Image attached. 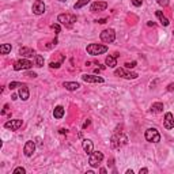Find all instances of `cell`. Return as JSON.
Returning <instances> with one entry per match:
<instances>
[{
	"label": "cell",
	"instance_id": "8",
	"mask_svg": "<svg viewBox=\"0 0 174 174\" xmlns=\"http://www.w3.org/2000/svg\"><path fill=\"white\" fill-rule=\"evenodd\" d=\"M114 75L116 76L124 78V79H136V78L139 76L136 72H128V71H125L124 68H117L114 71Z\"/></svg>",
	"mask_w": 174,
	"mask_h": 174
},
{
	"label": "cell",
	"instance_id": "27",
	"mask_svg": "<svg viewBox=\"0 0 174 174\" xmlns=\"http://www.w3.org/2000/svg\"><path fill=\"white\" fill-rule=\"evenodd\" d=\"M136 64H137V63L136 61H128V63H125V68H128V69H132V68H135L136 67Z\"/></svg>",
	"mask_w": 174,
	"mask_h": 174
},
{
	"label": "cell",
	"instance_id": "11",
	"mask_svg": "<svg viewBox=\"0 0 174 174\" xmlns=\"http://www.w3.org/2000/svg\"><path fill=\"white\" fill-rule=\"evenodd\" d=\"M34 151H36V143L33 142V140H27L26 144H25L23 147V152L26 156H31L33 154H34Z\"/></svg>",
	"mask_w": 174,
	"mask_h": 174
},
{
	"label": "cell",
	"instance_id": "19",
	"mask_svg": "<svg viewBox=\"0 0 174 174\" xmlns=\"http://www.w3.org/2000/svg\"><path fill=\"white\" fill-rule=\"evenodd\" d=\"M64 113H65L64 108H63V106H56V108H55V110H53V117L57 118V120H60V118L64 117Z\"/></svg>",
	"mask_w": 174,
	"mask_h": 174
},
{
	"label": "cell",
	"instance_id": "42",
	"mask_svg": "<svg viewBox=\"0 0 174 174\" xmlns=\"http://www.w3.org/2000/svg\"><path fill=\"white\" fill-rule=\"evenodd\" d=\"M147 25H148V26H155V23H154V22H148Z\"/></svg>",
	"mask_w": 174,
	"mask_h": 174
},
{
	"label": "cell",
	"instance_id": "38",
	"mask_svg": "<svg viewBox=\"0 0 174 174\" xmlns=\"http://www.w3.org/2000/svg\"><path fill=\"white\" fill-rule=\"evenodd\" d=\"M90 125V120H87V121H84V124H83V128H87Z\"/></svg>",
	"mask_w": 174,
	"mask_h": 174
},
{
	"label": "cell",
	"instance_id": "3",
	"mask_svg": "<svg viewBox=\"0 0 174 174\" xmlns=\"http://www.w3.org/2000/svg\"><path fill=\"white\" fill-rule=\"evenodd\" d=\"M102 159H103V154L101 151H93L89 155V163L91 167H98L99 163L102 162Z\"/></svg>",
	"mask_w": 174,
	"mask_h": 174
},
{
	"label": "cell",
	"instance_id": "34",
	"mask_svg": "<svg viewBox=\"0 0 174 174\" xmlns=\"http://www.w3.org/2000/svg\"><path fill=\"white\" fill-rule=\"evenodd\" d=\"M167 91H174V83H170L167 86Z\"/></svg>",
	"mask_w": 174,
	"mask_h": 174
},
{
	"label": "cell",
	"instance_id": "9",
	"mask_svg": "<svg viewBox=\"0 0 174 174\" xmlns=\"http://www.w3.org/2000/svg\"><path fill=\"white\" fill-rule=\"evenodd\" d=\"M22 124H23V121L19 120V118H16V120H10V121H7L6 124H4V128L11 129V131H18L19 128L22 127Z\"/></svg>",
	"mask_w": 174,
	"mask_h": 174
},
{
	"label": "cell",
	"instance_id": "35",
	"mask_svg": "<svg viewBox=\"0 0 174 174\" xmlns=\"http://www.w3.org/2000/svg\"><path fill=\"white\" fill-rule=\"evenodd\" d=\"M139 173H140V174H147L148 173V169H140V170H139Z\"/></svg>",
	"mask_w": 174,
	"mask_h": 174
},
{
	"label": "cell",
	"instance_id": "1",
	"mask_svg": "<svg viewBox=\"0 0 174 174\" xmlns=\"http://www.w3.org/2000/svg\"><path fill=\"white\" fill-rule=\"evenodd\" d=\"M86 50H87V53L91 55V56H98V55L106 53L108 46L106 45H102V44H90V45H87Z\"/></svg>",
	"mask_w": 174,
	"mask_h": 174
},
{
	"label": "cell",
	"instance_id": "33",
	"mask_svg": "<svg viewBox=\"0 0 174 174\" xmlns=\"http://www.w3.org/2000/svg\"><path fill=\"white\" fill-rule=\"evenodd\" d=\"M26 76H29V78H37V74H36V72H27Z\"/></svg>",
	"mask_w": 174,
	"mask_h": 174
},
{
	"label": "cell",
	"instance_id": "17",
	"mask_svg": "<svg viewBox=\"0 0 174 174\" xmlns=\"http://www.w3.org/2000/svg\"><path fill=\"white\" fill-rule=\"evenodd\" d=\"M19 97H21L22 101H27V99H29V97H30L29 89H27V86L25 84V83L21 86V89H19Z\"/></svg>",
	"mask_w": 174,
	"mask_h": 174
},
{
	"label": "cell",
	"instance_id": "36",
	"mask_svg": "<svg viewBox=\"0 0 174 174\" xmlns=\"http://www.w3.org/2000/svg\"><path fill=\"white\" fill-rule=\"evenodd\" d=\"M106 21H108V18H102V19H99V21H97V22L102 25V23H106Z\"/></svg>",
	"mask_w": 174,
	"mask_h": 174
},
{
	"label": "cell",
	"instance_id": "6",
	"mask_svg": "<svg viewBox=\"0 0 174 174\" xmlns=\"http://www.w3.org/2000/svg\"><path fill=\"white\" fill-rule=\"evenodd\" d=\"M116 40V31L113 29H106L101 33V41L105 44H112Z\"/></svg>",
	"mask_w": 174,
	"mask_h": 174
},
{
	"label": "cell",
	"instance_id": "22",
	"mask_svg": "<svg viewBox=\"0 0 174 174\" xmlns=\"http://www.w3.org/2000/svg\"><path fill=\"white\" fill-rule=\"evenodd\" d=\"M163 110V103L162 102H155L151 105V112L152 113H161Z\"/></svg>",
	"mask_w": 174,
	"mask_h": 174
},
{
	"label": "cell",
	"instance_id": "45",
	"mask_svg": "<svg viewBox=\"0 0 174 174\" xmlns=\"http://www.w3.org/2000/svg\"><path fill=\"white\" fill-rule=\"evenodd\" d=\"M173 34H174V31H173Z\"/></svg>",
	"mask_w": 174,
	"mask_h": 174
},
{
	"label": "cell",
	"instance_id": "7",
	"mask_svg": "<svg viewBox=\"0 0 174 174\" xmlns=\"http://www.w3.org/2000/svg\"><path fill=\"white\" fill-rule=\"evenodd\" d=\"M33 67V63L27 59H22L14 63V69L15 71H21V69H30Z\"/></svg>",
	"mask_w": 174,
	"mask_h": 174
},
{
	"label": "cell",
	"instance_id": "20",
	"mask_svg": "<svg viewBox=\"0 0 174 174\" xmlns=\"http://www.w3.org/2000/svg\"><path fill=\"white\" fill-rule=\"evenodd\" d=\"M155 15H156V18L159 19V22L163 25V26H169V23H170V22H169V19L166 18L165 15H163V12H162V11H156V12H155Z\"/></svg>",
	"mask_w": 174,
	"mask_h": 174
},
{
	"label": "cell",
	"instance_id": "44",
	"mask_svg": "<svg viewBox=\"0 0 174 174\" xmlns=\"http://www.w3.org/2000/svg\"><path fill=\"white\" fill-rule=\"evenodd\" d=\"M59 1H65V0H59Z\"/></svg>",
	"mask_w": 174,
	"mask_h": 174
},
{
	"label": "cell",
	"instance_id": "13",
	"mask_svg": "<svg viewBox=\"0 0 174 174\" xmlns=\"http://www.w3.org/2000/svg\"><path fill=\"white\" fill-rule=\"evenodd\" d=\"M82 80L86 83H103V78L97 75H83Z\"/></svg>",
	"mask_w": 174,
	"mask_h": 174
},
{
	"label": "cell",
	"instance_id": "18",
	"mask_svg": "<svg viewBox=\"0 0 174 174\" xmlns=\"http://www.w3.org/2000/svg\"><path fill=\"white\" fill-rule=\"evenodd\" d=\"M63 86H64L68 91H75V90H78L80 87V84H79V83H76V82H64V84H63Z\"/></svg>",
	"mask_w": 174,
	"mask_h": 174
},
{
	"label": "cell",
	"instance_id": "40",
	"mask_svg": "<svg viewBox=\"0 0 174 174\" xmlns=\"http://www.w3.org/2000/svg\"><path fill=\"white\" fill-rule=\"evenodd\" d=\"M99 173L105 174V173H106V169H99Z\"/></svg>",
	"mask_w": 174,
	"mask_h": 174
},
{
	"label": "cell",
	"instance_id": "32",
	"mask_svg": "<svg viewBox=\"0 0 174 174\" xmlns=\"http://www.w3.org/2000/svg\"><path fill=\"white\" fill-rule=\"evenodd\" d=\"M50 27H52V29L56 31V34H59V33H60V26H59V25H52Z\"/></svg>",
	"mask_w": 174,
	"mask_h": 174
},
{
	"label": "cell",
	"instance_id": "39",
	"mask_svg": "<svg viewBox=\"0 0 174 174\" xmlns=\"http://www.w3.org/2000/svg\"><path fill=\"white\" fill-rule=\"evenodd\" d=\"M11 99H12V101H16V99H18V95H16V94L11 95Z\"/></svg>",
	"mask_w": 174,
	"mask_h": 174
},
{
	"label": "cell",
	"instance_id": "30",
	"mask_svg": "<svg viewBox=\"0 0 174 174\" xmlns=\"http://www.w3.org/2000/svg\"><path fill=\"white\" fill-rule=\"evenodd\" d=\"M131 1H132V4L135 7H140L143 4V0H131Z\"/></svg>",
	"mask_w": 174,
	"mask_h": 174
},
{
	"label": "cell",
	"instance_id": "5",
	"mask_svg": "<svg viewBox=\"0 0 174 174\" xmlns=\"http://www.w3.org/2000/svg\"><path fill=\"white\" fill-rule=\"evenodd\" d=\"M128 139L127 136H124L122 133H116L112 137V147L113 148H121L124 144H127Z\"/></svg>",
	"mask_w": 174,
	"mask_h": 174
},
{
	"label": "cell",
	"instance_id": "23",
	"mask_svg": "<svg viewBox=\"0 0 174 174\" xmlns=\"http://www.w3.org/2000/svg\"><path fill=\"white\" fill-rule=\"evenodd\" d=\"M11 52V44H3L0 46V53L1 55H7Z\"/></svg>",
	"mask_w": 174,
	"mask_h": 174
},
{
	"label": "cell",
	"instance_id": "37",
	"mask_svg": "<svg viewBox=\"0 0 174 174\" xmlns=\"http://www.w3.org/2000/svg\"><path fill=\"white\" fill-rule=\"evenodd\" d=\"M8 109H10V106H8V105H4V110H3V114H6V113L8 112Z\"/></svg>",
	"mask_w": 174,
	"mask_h": 174
},
{
	"label": "cell",
	"instance_id": "10",
	"mask_svg": "<svg viewBox=\"0 0 174 174\" xmlns=\"http://www.w3.org/2000/svg\"><path fill=\"white\" fill-rule=\"evenodd\" d=\"M31 10L36 15H42L45 12V3L42 1V0H36V1L33 3Z\"/></svg>",
	"mask_w": 174,
	"mask_h": 174
},
{
	"label": "cell",
	"instance_id": "43",
	"mask_svg": "<svg viewBox=\"0 0 174 174\" xmlns=\"http://www.w3.org/2000/svg\"><path fill=\"white\" fill-rule=\"evenodd\" d=\"M125 173H127V174H133V170H127Z\"/></svg>",
	"mask_w": 174,
	"mask_h": 174
},
{
	"label": "cell",
	"instance_id": "15",
	"mask_svg": "<svg viewBox=\"0 0 174 174\" xmlns=\"http://www.w3.org/2000/svg\"><path fill=\"white\" fill-rule=\"evenodd\" d=\"M82 146H83V150L86 151L87 155H90V154L94 151V144H93V142L89 140V139H84V140L82 142Z\"/></svg>",
	"mask_w": 174,
	"mask_h": 174
},
{
	"label": "cell",
	"instance_id": "26",
	"mask_svg": "<svg viewBox=\"0 0 174 174\" xmlns=\"http://www.w3.org/2000/svg\"><path fill=\"white\" fill-rule=\"evenodd\" d=\"M22 84H23V83H21V82H11L8 84V89L10 90H14V89H16V87H21Z\"/></svg>",
	"mask_w": 174,
	"mask_h": 174
},
{
	"label": "cell",
	"instance_id": "29",
	"mask_svg": "<svg viewBox=\"0 0 174 174\" xmlns=\"http://www.w3.org/2000/svg\"><path fill=\"white\" fill-rule=\"evenodd\" d=\"M26 173V170H25V167H16L14 170V174H25Z\"/></svg>",
	"mask_w": 174,
	"mask_h": 174
},
{
	"label": "cell",
	"instance_id": "41",
	"mask_svg": "<svg viewBox=\"0 0 174 174\" xmlns=\"http://www.w3.org/2000/svg\"><path fill=\"white\" fill-rule=\"evenodd\" d=\"M60 133H67V129H64V128H61V129H60Z\"/></svg>",
	"mask_w": 174,
	"mask_h": 174
},
{
	"label": "cell",
	"instance_id": "2",
	"mask_svg": "<svg viewBox=\"0 0 174 174\" xmlns=\"http://www.w3.org/2000/svg\"><path fill=\"white\" fill-rule=\"evenodd\" d=\"M57 21H59L60 25H63V26L69 29V27H72L74 23L76 22V16L72 14H60L59 16H57Z\"/></svg>",
	"mask_w": 174,
	"mask_h": 174
},
{
	"label": "cell",
	"instance_id": "12",
	"mask_svg": "<svg viewBox=\"0 0 174 174\" xmlns=\"http://www.w3.org/2000/svg\"><path fill=\"white\" fill-rule=\"evenodd\" d=\"M106 8H108L106 1H95V3L91 4L90 11L91 12H101V11H103V10H106Z\"/></svg>",
	"mask_w": 174,
	"mask_h": 174
},
{
	"label": "cell",
	"instance_id": "25",
	"mask_svg": "<svg viewBox=\"0 0 174 174\" xmlns=\"http://www.w3.org/2000/svg\"><path fill=\"white\" fill-rule=\"evenodd\" d=\"M89 3H90V0H79V1L75 4V10L82 8V7H84L86 4H89Z\"/></svg>",
	"mask_w": 174,
	"mask_h": 174
},
{
	"label": "cell",
	"instance_id": "16",
	"mask_svg": "<svg viewBox=\"0 0 174 174\" xmlns=\"http://www.w3.org/2000/svg\"><path fill=\"white\" fill-rule=\"evenodd\" d=\"M19 55H21L22 57H33V56H36V52L31 49V48H27V46H23L19 49Z\"/></svg>",
	"mask_w": 174,
	"mask_h": 174
},
{
	"label": "cell",
	"instance_id": "24",
	"mask_svg": "<svg viewBox=\"0 0 174 174\" xmlns=\"http://www.w3.org/2000/svg\"><path fill=\"white\" fill-rule=\"evenodd\" d=\"M34 60H36V67H44V57L41 55H36Z\"/></svg>",
	"mask_w": 174,
	"mask_h": 174
},
{
	"label": "cell",
	"instance_id": "21",
	"mask_svg": "<svg viewBox=\"0 0 174 174\" xmlns=\"http://www.w3.org/2000/svg\"><path fill=\"white\" fill-rule=\"evenodd\" d=\"M105 63H106V65L109 68H114L116 65H117V57H114V55H113V56H108L106 60H105Z\"/></svg>",
	"mask_w": 174,
	"mask_h": 174
},
{
	"label": "cell",
	"instance_id": "4",
	"mask_svg": "<svg viewBox=\"0 0 174 174\" xmlns=\"http://www.w3.org/2000/svg\"><path fill=\"white\" fill-rule=\"evenodd\" d=\"M144 137H146V140L150 143H159L161 142V135L155 128H150V129L146 131Z\"/></svg>",
	"mask_w": 174,
	"mask_h": 174
},
{
	"label": "cell",
	"instance_id": "28",
	"mask_svg": "<svg viewBox=\"0 0 174 174\" xmlns=\"http://www.w3.org/2000/svg\"><path fill=\"white\" fill-rule=\"evenodd\" d=\"M63 61H64V59L60 60V61H57V63H50L49 67H50V68H60V65L63 64Z\"/></svg>",
	"mask_w": 174,
	"mask_h": 174
},
{
	"label": "cell",
	"instance_id": "31",
	"mask_svg": "<svg viewBox=\"0 0 174 174\" xmlns=\"http://www.w3.org/2000/svg\"><path fill=\"white\" fill-rule=\"evenodd\" d=\"M156 3L159 4V6H162V7H166L169 4V0H156Z\"/></svg>",
	"mask_w": 174,
	"mask_h": 174
},
{
	"label": "cell",
	"instance_id": "14",
	"mask_svg": "<svg viewBox=\"0 0 174 174\" xmlns=\"http://www.w3.org/2000/svg\"><path fill=\"white\" fill-rule=\"evenodd\" d=\"M163 124H165L166 129H173L174 128V116L170 112H167L165 114V120H163Z\"/></svg>",
	"mask_w": 174,
	"mask_h": 174
}]
</instances>
